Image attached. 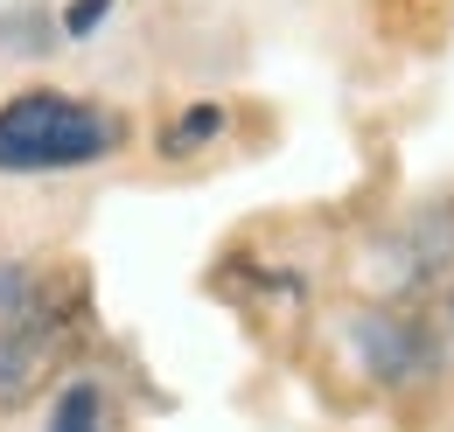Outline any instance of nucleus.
Returning <instances> with one entry per match:
<instances>
[{"label": "nucleus", "instance_id": "f257e3e1", "mask_svg": "<svg viewBox=\"0 0 454 432\" xmlns=\"http://www.w3.org/2000/svg\"><path fill=\"white\" fill-rule=\"evenodd\" d=\"M126 147V119L98 98L28 84L0 98V174H77Z\"/></svg>", "mask_w": 454, "mask_h": 432}, {"label": "nucleus", "instance_id": "f03ea898", "mask_svg": "<svg viewBox=\"0 0 454 432\" xmlns=\"http://www.w3.org/2000/svg\"><path fill=\"white\" fill-rule=\"evenodd\" d=\"M448 279H454V196H427V203H405V210L378 216L349 251L356 300L419 307Z\"/></svg>", "mask_w": 454, "mask_h": 432}, {"label": "nucleus", "instance_id": "7ed1b4c3", "mask_svg": "<svg viewBox=\"0 0 454 432\" xmlns=\"http://www.w3.org/2000/svg\"><path fill=\"white\" fill-rule=\"evenodd\" d=\"M336 342L349 356V370L385 390V397H412V390H434L448 383V363L434 349V328L419 307H392V300H349L336 321Z\"/></svg>", "mask_w": 454, "mask_h": 432}, {"label": "nucleus", "instance_id": "20e7f679", "mask_svg": "<svg viewBox=\"0 0 454 432\" xmlns=\"http://www.w3.org/2000/svg\"><path fill=\"white\" fill-rule=\"evenodd\" d=\"M70 335H77V300L50 286L28 307L0 314V412H21L28 397H43L57 383Z\"/></svg>", "mask_w": 454, "mask_h": 432}, {"label": "nucleus", "instance_id": "39448f33", "mask_svg": "<svg viewBox=\"0 0 454 432\" xmlns=\"http://www.w3.org/2000/svg\"><path fill=\"white\" fill-rule=\"evenodd\" d=\"M43 432H113V390H106V377H91V370L63 377L57 397H50Z\"/></svg>", "mask_w": 454, "mask_h": 432}, {"label": "nucleus", "instance_id": "423d86ee", "mask_svg": "<svg viewBox=\"0 0 454 432\" xmlns=\"http://www.w3.org/2000/svg\"><path fill=\"white\" fill-rule=\"evenodd\" d=\"M217 133H224V105H217V98L182 105L168 126H161V154H196V147H210Z\"/></svg>", "mask_w": 454, "mask_h": 432}, {"label": "nucleus", "instance_id": "0eeeda50", "mask_svg": "<svg viewBox=\"0 0 454 432\" xmlns=\"http://www.w3.org/2000/svg\"><path fill=\"white\" fill-rule=\"evenodd\" d=\"M106 14H113V0H63L57 7V42H91L106 28Z\"/></svg>", "mask_w": 454, "mask_h": 432}, {"label": "nucleus", "instance_id": "6e6552de", "mask_svg": "<svg viewBox=\"0 0 454 432\" xmlns=\"http://www.w3.org/2000/svg\"><path fill=\"white\" fill-rule=\"evenodd\" d=\"M419 314H427L434 349H441V363H448V377H454V279L441 286V293H427V300H419Z\"/></svg>", "mask_w": 454, "mask_h": 432}]
</instances>
